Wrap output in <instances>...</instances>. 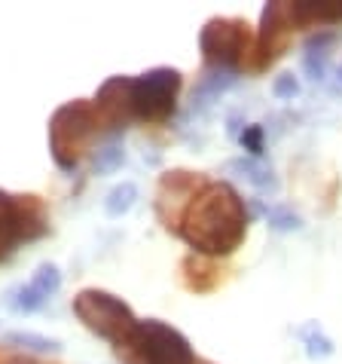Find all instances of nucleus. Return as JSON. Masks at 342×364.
<instances>
[{
  "instance_id": "nucleus-12",
  "label": "nucleus",
  "mask_w": 342,
  "mask_h": 364,
  "mask_svg": "<svg viewBox=\"0 0 342 364\" xmlns=\"http://www.w3.org/2000/svg\"><path fill=\"white\" fill-rule=\"evenodd\" d=\"M229 168L241 171V178L248 181V184H254L257 190H275V178H272V168L263 166L260 159H233L229 163Z\"/></svg>"
},
{
  "instance_id": "nucleus-15",
  "label": "nucleus",
  "mask_w": 342,
  "mask_h": 364,
  "mask_svg": "<svg viewBox=\"0 0 342 364\" xmlns=\"http://www.w3.org/2000/svg\"><path fill=\"white\" fill-rule=\"evenodd\" d=\"M299 337L306 343V355L309 358H330L333 355V340L321 331L318 321H309V325L299 328Z\"/></svg>"
},
{
  "instance_id": "nucleus-5",
  "label": "nucleus",
  "mask_w": 342,
  "mask_h": 364,
  "mask_svg": "<svg viewBox=\"0 0 342 364\" xmlns=\"http://www.w3.org/2000/svg\"><path fill=\"white\" fill-rule=\"evenodd\" d=\"M180 70L175 68H153L140 77H132L128 86V114L140 123H165L177 107L180 92Z\"/></svg>"
},
{
  "instance_id": "nucleus-9",
  "label": "nucleus",
  "mask_w": 342,
  "mask_h": 364,
  "mask_svg": "<svg viewBox=\"0 0 342 364\" xmlns=\"http://www.w3.org/2000/svg\"><path fill=\"white\" fill-rule=\"evenodd\" d=\"M128 86H132V77H110L98 86L92 105H95V114L101 119V126L123 129L126 123H132V114H128Z\"/></svg>"
},
{
  "instance_id": "nucleus-18",
  "label": "nucleus",
  "mask_w": 342,
  "mask_h": 364,
  "mask_svg": "<svg viewBox=\"0 0 342 364\" xmlns=\"http://www.w3.org/2000/svg\"><path fill=\"white\" fill-rule=\"evenodd\" d=\"M43 303H46V300L40 297L31 285H22V288L13 291V306H16L18 312H37L40 306H43Z\"/></svg>"
},
{
  "instance_id": "nucleus-14",
  "label": "nucleus",
  "mask_w": 342,
  "mask_h": 364,
  "mask_svg": "<svg viewBox=\"0 0 342 364\" xmlns=\"http://www.w3.org/2000/svg\"><path fill=\"white\" fill-rule=\"evenodd\" d=\"M135 202H138V187L132 184V181H123V184H116V187L107 193L104 211H107V218H123V215H128V211H132Z\"/></svg>"
},
{
  "instance_id": "nucleus-11",
  "label": "nucleus",
  "mask_w": 342,
  "mask_h": 364,
  "mask_svg": "<svg viewBox=\"0 0 342 364\" xmlns=\"http://www.w3.org/2000/svg\"><path fill=\"white\" fill-rule=\"evenodd\" d=\"M333 43V34H321V37H311L306 43V58L303 65L309 70L311 80H324L327 74V49Z\"/></svg>"
},
{
  "instance_id": "nucleus-17",
  "label": "nucleus",
  "mask_w": 342,
  "mask_h": 364,
  "mask_svg": "<svg viewBox=\"0 0 342 364\" xmlns=\"http://www.w3.org/2000/svg\"><path fill=\"white\" fill-rule=\"evenodd\" d=\"M266 220H269V227L278 230V232H294L303 227V220H299V215L294 208H287V205H272V208H266Z\"/></svg>"
},
{
  "instance_id": "nucleus-13",
  "label": "nucleus",
  "mask_w": 342,
  "mask_h": 364,
  "mask_svg": "<svg viewBox=\"0 0 342 364\" xmlns=\"http://www.w3.org/2000/svg\"><path fill=\"white\" fill-rule=\"evenodd\" d=\"M123 159H126L123 141H119V138H110V141H104V144L95 150L92 168H95V175H114V171L123 166Z\"/></svg>"
},
{
  "instance_id": "nucleus-8",
  "label": "nucleus",
  "mask_w": 342,
  "mask_h": 364,
  "mask_svg": "<svg viewBox=\"0 0 342 364\" xmlns=\"http://www.w3.org/2000/svg\"><path fill=\"white\" fill-rule=\"evenodd\" d=\"M294 4H281V0H272V4L263 6V18H260V34L254 43L257 53V68L272 65L278 53L287 46V37L294 31Z\"/></svg>"
},
{
  "instance_id": "nucleus-16",
  "label": "nucleus",
  "mask_w": 342,
  "mask_h": 364,
  "mask_svg": "<svg viewBox=\"0 0 342 364\" xmlns=\"http://www.w3.org/2000/svg\"><path fill=\"white\" fill-rule=\"evenodd\" d=\"M28 285H31L43 300H49L53 294H58V288H62V272H58L55 264H40L34 279L28 282Z\"/></svg>"
},
{
  "instance_id": "nucleus-10",
  "label": "nucleus",
  "mask_w": 342,
  "mask_h": 364,
  "mask_svg": "<svg viewBox=\"0 0 342 364\" xmlns=\"http://www.w3.org/2000/svg\"><path fill=\"white\" fill-rule=\"evenodd\" d=\"M6 346H16V349H25V352H62V343L53 340V337H43V333H31V331H9L4 337Z\"/></svg>"
},
{
  "instance_id": "nucleus-7",
  "label": "nucleus",
  "mask_w": 342,
  "mask_h": 364,
  "mask_svg": "<svg viewBox=\"0 0 342 364\" xmlns=\"http://www.w3.org/2000/svg\"><path fill=\"white\" fill-rule=\"evenodd\" d=\"M199 46H202L208 68L233 70V74L241 68L245 55L254 53L248 22H241V18H211V22H205L202 34H199Z\"/></svg>"
},
{
  "instance_id": "nucleus-2",
  "label": "nucleus",
  "mask_w": 342,
  "mask_h": 364,
  "mask_svg": "<svg viewBox=\"0 0 342 364\" xmlns=\"http://www.w3.org/2000/svg\"><path fill=\"white\" fill-rule=\"evenodd\" d=\"M101 119L95 114L92 101H67L49 117V150L58 168L74 171L79 166V159L92 144V138L98 135Z\"/></svg>"
},
{
  "instance_id": "nucleus-1",
  "label": "nucleus",
  "mask_w": 342,
  "mask_h": 364,
  "mask_svg": "<svg viewBox=\"0 0 342 364\" xmlns=\"http://www.w3.org/2000/svg\"><path fill=\"white\" fill-rule=\"evenodd\" d=\"M177 232L202 257L233 255L248 232L245 202L226 181H205L187 211L180 215Z\"/></svg>"
},
{
  "instance_id": "nucleus-21",
  "label": "nucleus",
  "mask_w": 342,
  "mask_h": 364,
  "mask_svg": "<svg viewBox=\"0 0 342 364\" xmlns=\"http://www.w3.org/2000/svg\"><path fill=\"white\" fill-rule=\"evenodd\" d=\"M0 364H43V361L31 358L28 352H25V355H18V352H6V349H0Z\"/></svg>"
},
{
  "instance_id": "nucleus-22",
  "label": "nucleus",
  "mask_w": 342,
  "mask_h": 364,
  "mask_svg": "<svg viewBox=\"0 0 342 364\" xmlns=\"http://www.w3.org/2000/svg\"><path fill=\"white\" fill-rule=\"evenodd\" d=\"M196 364H205V361H196Z\"/></svg>"
},
{
  "instance_id": "nucleus-20",
  "label": "nucleus",
  "mask_w": 342,
  "mask_h": 364,
  "mask_svg": "<svg viewBox=\"0 0 342 364\" xmlns=\"http://www.w3.org/2000/svg\"><path fill=\"white\" fill-rule=\"evenodd\" d=\"M241 147L250 150L254 156L263 154V129H260V126H248L245 132H241Z\"/></svg>"
},
{
  "instance_id": "nucleus-4",
  "label": "nucleus",
  "mask_w": 342,
  "mask_h": 364,
  "mask_svg": "<svg viewBox=\"0 0 342 364\" xmlns=\"http://www.w3.org/2000/svg\"><path fill=\"white\" fill-rule=\"evenodd\" d=\"M74 316L83 321L95 337L114 343V349L138 325V318H135V312L128 309V303L119 300L116 294H110V291H101V288L79 291L74 297Z\"/></svg>"
},
{
  "instance_id": "nucleus-19",
  "label": "nucleus",
  "mask_w": 342,
  "mask_h": 364,
  "mask_svg": "<svg viewBox=\"0 0 342 364\" xmlns=\"http://www.w3.org/2000/svg\"><path fill=\"white\" fill-rule=\"evenodd\" d=\"M272 92H275V98H294L299 92L297 77L294 74H278L275 83H272Z\"/></svg>"
},
{
  "instance_id": "nucleus-6",
  "label": "nucleus",
  "mask_w": 342,
  "mask_h": 364,
  "mask_svg": "<svg viewBox=\"0 0 342 364\" xmlns=\"http://www.w3.org/2000/svg\"><path fill=\"white\" fill-rule=\"evenodd\" d=\"M46 230V208L37 196H13L0 190V260H6L22 242L40 239Z\"/></svg>"
},
{
  "instance_id": "nucleus-3",
  "label": "nucleus",
  "mask_w": 342,
  "mask_h": 364,
  "mask_svg": "<svg viewBox=\"0 0 342 364\" xmlns=\"http://www.w3.org/2000/svg\"><path fill=\"white\" fill-rule=\"evenodd\" d=\"M126 364H196V352L177 328L159 318L138 321L135 331L116 346Z\"/></svg>"
}]
</instances>
